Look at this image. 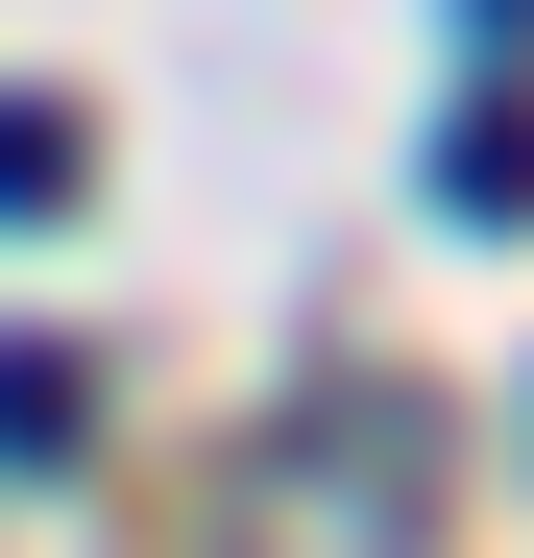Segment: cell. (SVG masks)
Returning <instances> with one entry per match:
<instances>
[{"mask_svg": "<svg viewBox=\"0 0 534 558\" xmlns=\"http://www.w3.org/2000/svg\"><path fill=\"white\" fill-rule=\"evenodd\" d=\"M437 219H534V98H510V73L437 122Z\"/></svg>", "mask_w": 534, "mask_h": 558, "instance_id": "1", "label": "cell"}, {"mask_svg": "<svg viewBox=\"0 0 534 558\" xmlns=\"http://www.w3.org/2000/svg\"><path fill=\"white\" fill-rule=\"evenodd\" d=\"M73 413H98V389H73V364H49V340H0V461H49Z\"/></svg>", "mask_w": 534, "mask_h": 558, "instance_id": "3", "label": "cell"}, {"mask_svg": "<svg viewBox=\"0 0 534 558\" xmlns=\"http://www.w3.org/2000/svg\"><path fill=\"white\" fill-rule=\"evenodd\" d=\"M98 195V146H73V98H0V219H73Z\"/></svg>", "mask_w": 534, "mask_h": 558, "instance_id": "2", "label": "cell"}]
</instances>
